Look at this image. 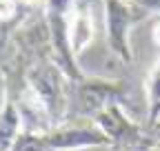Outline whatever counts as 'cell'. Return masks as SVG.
<instances>
[{
    "label": "cell",
    "mask_w": 160,
    "mask_h": 151,
    "mask_svg": "<svg viewBox=\"0 0 160 151\" xmlns=\"http://www.w3.org/2000/svg\"><path fill=\"white\" fill-rule=\"evenodd\" d=\"M131 89L122 80H105L85 76L82 80L69 82V118H96L111 105L127 107Z\"/></svg>",
    "instance_id": "obj_1"
},
{
    "label": "cell",
    "mask_w": 160,
    "mask_h": 151,
    "mask_svg": "<svg viewBox=\"0 0 160 151\" xmlns=\"http://www.w3.org/2000/svg\"><path fill=\"white\" fill-rule=\"evenodd\" d=\"M93 122L105 131L109 144L116 151H153L160 144L156 127H142L133 122L122 105H111L93 118Z\"/></svg>",
    "instance_id": "obj_2"
},
{
    "label": "cell",
    "mask_w": 160,
    "mask_h": 151,
    "mask_svg": "<svg viewBox=\"0 0 160 151\" xmlns=\"http://www.w3.org/2000/svg\"><path fill=\"white\" fill-rule=\"evenodd\" d=\"M29 87L45 102L49 116L56 127L65 124L69 120V78L56 60L36 62L27 71Z\"/></svg>",
    "instance_id": "obj_3"
},
{
    "label": "cell",
    "mask_w": 160,
    "mask_h": 151,
    "mask_svg": "<svg viewBox=\"0 0 160 151\" xmlns=\"http://www.w3.org/2000/svg\"><path fill=\"white\" fill-rule=\"evenodd\" d=\"M76 0H45L42 11H45V20L49 27L51 36V45L56 53V62L62 67L69 80H82L85 71L78 65V56L71 49L69 40V27H71V11H73Z\"/></svg>",
    "instance_id": "obj_4"
},
{
    "label": "cell",
    "mask_w": 160,
    "mask_h": 151,
    "mask_svg": "<svg viewBox=\"0 0 160 151\" xmlns=\"http://www.w3.org/2000/svg\"><path fill=\"white\" fill-rule=\"evenodd\" d=\"M105 2V25H107V45L109 51L122 65L133 62V49L129 42V31L145 20V13L129 0H102Z\"/></svg>",
    "instance_id": "obj_5"
},
{
    "label": "cell",
    "mask_w": 160,
    "mask_h": 151,
    "mask_svg": "<svg viewBox=\"0 0 160 151\" xmlns=\"http://www.w3.org/2000/svg\"><path fill=\"white\" fill-rule=\"evenodd\" d=\"M69 40H71V49L76 56H80L93 40V13L87 2H78L76 0L73 11H71Z\"/></svg>",
    "instance_id": "obj_6"
},
{
    "label": "cell",
    "mask_w": 160,
    "mask_h": 151,
    "mask_svg": "<svg viewBox=\"0 0 160 151\" xmlns=\"http://www.w3.org/2000/svg\"><path fill=\"white\" fill-rule=\"evenodd\" d=\"M20 134H22V118H20L18 105L11 96L5 93V105L0 109V151H11Z\"/></svg>",
    "instance_id": "obj_7"
},
{
    "label": "cell",
    "mask_w": 160,
    "mask_h": 151,
    "mask_svg": "<svg viewBox=\"0 0 160 151\" xmlns=\"http://www.w3.org/2000/svg\"><path fill=\"white\" fill-rule=\"evenodd\" d=\"M160 122V60L153 65L147 80V124L156 127Z\"/></svg>",
    "instance_id": "obj_8"
},
{
    "label": "cell",
    "mask_w": 160,
    "mask_h": 151,
    "mask_svg": "<svg viewBox=\"0 0 160 151\" xmlns=\"http://www.w3.org/2000/svg\"><path fill=\"white\" fill-rule=\"evenodd\" d=\"M131 2L142 11L145 16L149 13H160V0H131Z\"/></svg>",
    "instance_id": "obj_9"
},
{
    "label": "cell",
    "mask_w": 160,
    "mask_h": 151,
    "mask_svg": "<svg viewBox=\"0 0 160 151\" xmlns=\"http://www.w3.org/2000/svg\"><path fill=\"white\" fill-rule=\"evenodd\" d=\"M151 38H153V45L160 49V22H158V25L151 29Z\"/></svg>",
    "instance_id": "obj_10"
},
{
    "label": "cell",
    "mask_w": 160,
    "mask_h": 151,
    "mask_svg": "<svg viewBox=\"0 0 160 151\" xmlns=\"http://www.w3.org/2000/svg\"><path fill=\"white\" fill-rule=\"evenodd\" d=\"M0 82H2V76H0Z\"/></svg>",
    "instance_id": "obj_11"
},
{
    "label": "cell",
    "mask_w": 160,
    "mask_h": 151,
    "mask_svg": "<svg viewBox=\"0 0 160 151\" xmlns=\"http://www.w3.org/2000/svg\"><path fill=\"white\" fill-rule=\"evenodd\" d=\"M129 2H131V0H129Z\"/></svg>",
    "instance_id": "obj_12"
}]
</instances>
